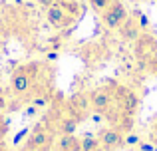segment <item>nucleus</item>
Returning <instances> with one entry per match:
<instances>
[{"label": "nucleus", "mask_w": 157, "mask_h": 151, "mask_svg": "<svg viewBox=\"0 0 157 151\" xmlns=\"http://www.w3.org/2000/svg\"><path fill=\"white\" fill-rule=\"evenodd\" d=\"M155 133H157V123H155Z\"/></svg>", "instance_id": "26"}, {"label": "nucleus", "mask_w": 157, "mask_h": 151, "mask_svg": "<svg viewBox=\"0 0 157 151\" xmlns=\"http://www.w3.org/2000/svg\"><path fill=\"white\" fill-rule=\"evenodd\" d=\"M36 113H38V108H36V105H30V108L26 109V115H36Z\"/></svg>", "instance_id": "20"}, {"label": "nucleus", "mask_w": 157, "mask_h": 151, "mask_svg": "<svg viewBox=\"0 0 157 151\" xmlns=\"http://www.w3.org/2000/svg\"><path fill=\"white\" fill-rule=\"evenodd\" d=\"M149 70H151V74H155V76H157V54L149 60Z\"/></svg>", "instance_id": "17"}, {"label": "nucleus", "mask_w": 157, "mask_h": 151, "mask_svg": "<svg viewBox=\"0 0 157 151\" xmlns=\"http://www.w3.org/2000/svg\"><path fill=\"white\" fill-rule=\"evenodd\" d=\"M153 141H155V143H153V145H155V149H157V133H155V137H153Z\"/></svg>", "instance_id": "25"}, {"label": "nucleus", "mask_w": 157, "mask_h": 151, "mask_svg": "<svg viewBox=\"0 0 157 151\" xmlns=\"http://www.w3.org/2000/svg\"><path fill=\"white\" fill-rule=\"evenodd\" d=\"M58 151H82V141L76 135H62L58 141Z\"/></svg>", "instance_id": "9"}, {"label": "nucleus", "mask_w": 157, "mask_h": 151, "mask_svg": "<svg viewBox=\"0 0 157 151\" xmlns=\"http://www.w3.org/2000/svg\"><path fill=\"white\" fill-rule=\"evenodd\" d=\"M78 123H80V121H78L76 117L70 115V117H64V119L58 123V129H60L62 135H74L76 129H78Z\"/></svg>", "instance_id": "10"}, {"label": "nucleus", "mask_w": 157, "mask_h": 151, "mask_svg": "<svg viewBox=\"0 0 157 151\" xmlns=\"http://www.w3.org/2000/svg\"><path fill=\"white\" fill-rule=\"evenodd\" d=\"M4 123V115H2V113H0V125H2Z\"/></svg>", "instance_id": "24"}, {"label": "nucleus", "mask_w": 157, "mask_h": 151, "mask_svg": "<svg viewBox=\"0 0 157 151\" xmlns=\"http://www.w3.org/2000/svg\"><path fill=\"white\" fill-rule=\"evenodd\" d=\"M117 30H119L121 40H125V42H137L139 36H141V28H139V24L135 22V20H131V18H127Z\"/></svg>", "instance_id": "8"}, {"label": "nucleus", "mask_w": 157, "mask_h": 151, "mask_svg": "<svg viewBox=\"0 0 157 151\" xmlns=\"http://www.w3.org/2000/svg\"><path fill=\"white\" fill-rule=\"evenodd\" d=\"M113 100L119 105V111L127 113V115H133L139 108V96L125 85H115L113 88Z\"/></svg>", "instance_id": "2"}, {"label": "nucleus", "mask_w": 157, "mask_h": 151, "mask_svg": "<svg viewBox=\"0 0 157 151\" xmlns=\"http://www.w3.org/2000/svg\"><path fill=\"white\" fill-rule=\"evenodd\" d=\"M88 109H90V97L88 96L78 93V96L72 97V101H70V115L72 117H76L78 121H82Z\"/></svg>", "instance_id": "7"}, {"label": "nucleus", "mask_w": 157, "mask_h": 151, "mask_svg": "<svg viewBox=\"0 0 157 151\" xmlns=\"http://www.w3.org/2000/svg\"><path fill=\"white\" fill-rule=\"evenodd\" d=\"M22 151H26V149H22Z\"/></svg>", "instance_id": "27"}, {"label": "nucleus", "mask_w": 157, "mask_h": 151, "mask_svg": "<svg viewBox=\"0 0 157 151\" xmlns=\"http://www.w3.org/2000/svg\"><path fill=\"white\" fill-rule=\"evenodd\" d=\"M40 72V64L38 62H30V64H24V66H20L18 70L12 74L10 77V88L14 93H26L28 89L32 88V84H34V77L38 76Z\"/></svg>", "instance_id": "1"}, {"label": "nucleus", "mask_w": 157, "mask_h": 151, "mask_svg": "<svg viewBox=\"0 0 157 151\" xmlns=\"http://www.w3.org/2000/svg\"><path fill=\"white\" fill-rule=\"evenodd\" d=\"M58 4H60V6L66 10V14L72 16V18H78V16H80V12H82V6L76 2V0H60Z\"/></svg>", "instance_id": "12"}, {"label": "nucleus", "mask_w": 157, "mask_h": 151, "mask_svg": "<svg viewBox=\"0 0 157 151\" xmlns=\"http://www.w3.org/2000/svg\"><path fill=\"white\" fill-rule=\"evenodd\" d=\"M139 143H141L139 135H133V133H127V135L123 137V145H125V147H135V145L139 147Z\"/></svg>", "instance_id": "14"}, {"label": "nucleus", "mask_w": 157, "mask_h": 151, "mask_svg": "<svg viewBox=\"0 0 157 151\" xmlns=\"http://www.w3.org/2000/svg\"><path fill=\"white\" fill-rule=\"evenodd\" d=\"M46 18H48V22H50L54 28H66V26H70V24L74 22V18L66 14V10L58 2L46 10Z\"/></svg>", "instance_id": "6"}, {"label": "nucleus", "mask_w": 157, "mask_h": 151, "mask_svg": "<svg viewBox=\"0 0 157 151\" xmlns=\"http://www.w3.org/2000/svg\"><path fill=\"white\" fill-rule=\"evenodd\" d=\"M38 4H40V6H44V8L48 10L50 6H54V4H56V0H38Z\"/></svg>", "instance_id": "18"}, {"label": "nucleus", "mask_w": 157, "mask_h": 151, "mask_svg": "<svg viewBox=\"0 0 157 151\" xmlns=\"http://www.w3.org/2000/svg\"><path fill=\"white\" fill-rule=\"evenodd\" d=\"M98 139H100L104 151H113V149H119L123 147V133L115 127H105L98 133Z\"/></svg>", "instance_id": "5"}, {"label": "nucleus", "mask_w": 157, "mask_h": 151, "mask_svg": "<svg viewBox=\"0 0 157 151\" xmlns=\"http://www.w3.org/2000/svg\"><path fill=\"white\" fill-rule=\"evenodd\" d=\"M48 96H40V97H34V105L36 108H44V105H48Z\"/></svg>", "instance_id": "16"}, {"label": "nucleus", "mask_w": 157, "mask_h": 151, "mask_svg": "<svg viewBox=\"0 0 157 151\" xmlns=\"http://www.w3.org/2000/svg\"><path fill=\"white\" fill-rule=\"evenodd\" d=\"M88 97H90V108L96 113H107L115 104L113 92H109V89H96Z\"/></svg>", "instance_id": "4"}, {"label": "nucleus", "mask_w": 157, "mask_h": 151, "mask_svg": "<svg viewBox=\"0 0 157 151\" xmlns=\"http://www.w3.org/2000/svg\"><path fill=\"white\" fill-rule=\"evenodd\" d=\"M137 24H139V28H141V30H145L147 26H149V20H147V16L143 14V12H137Z\"/></svg>", "instance_id": "15"}, {"label": "nucleus", "mask_w": 157, "mask_h": 151, "mask_svg": "<svg viewBox=\"0 0 157 151\" xmlns=\"http://www.w3.org/2000/svg\"><path fill=\"white\" fill-rule=\"evenodd\" d=\"M88 2H90V6H92L94 10H96V12H100V14H101V12H104L105 8L109 6L111 2H113V0H88Z\"/></svg>", "instance_id": "13"}, {"label": "nucleus", "mask_w": 157, "mask_h": 151, "mask_svg": "<svg viewBox=\"0 0 157 151\" xmlns=\"http://www.w3.org/2000/svg\"><path fill=\"white\" fill-rule=\"evenodd\" d=\"M4 108H6V100L0 96V109H4Z\"/></svg>", "instance_id": "21"}, {"label": "nucleus", "mask_w": 157, "mask_h": 151, "mask_svg": "<svg viewBox=\"0 0 157 151\" xmlns=\"http://www.w3.org/2000/svg\"><path fill=\"white\" fill-rule=\"evenodd\" d=\"M80 141H82V151H104L98 135H84Z\"/></svg>", "instance_id": "11"}, {"label": "nucleus", "mask_w": 157, "mask_h": 151, "mask_svg": "<svg viewBox=\"0 0 157 151\" xmlns=\"http://www.w3.org/2000/svg\"><path fill=\"white\" fill-rule=\"evenodd\" d=\"M48 58H50V60H56L58 54H56V52H50V56H48Z\"/></svg>", "instance_id": "23"}, {"label": "nucleus", "mask_w": 157, "mask_h": 151, "mask_svg": "<svg viewBox=\"0 0 157 151\" xmlns=\"http://www.w3.org/2000/svg\"><path fill=\"white\" fill-rule=\"evenodd\" d=\"M139 149H141V151H155V145H149V143H139Z\"/></svg>", "instance_id": "19"}, {"label": "nucleus", "mask_w": 157, "mask_h": 151, "mask_svg": "<svg viewBox=\"0 0 157 151\" xmlns=\"http://www.w3.org/2000/svg\"><path fill=\"white\" fill-rule=\"evenodd\" d=\"M0 151H6V143H4V139H0Z\"/></svg>", "instance_id": "22"}, {"label": "nucleus", "mask_w": 157, "mask_h": 151, "mask_svg": "<svg viewBox=\"0 0 157 151\" xmlns=\"http://www.w3.org/2000/svg\"><path fill=\"white\" fill-rule=\"evenodd\" d=\"M50 145H52L50 131L44 127V123H38L34 129H32L30 137L26 139L24 149H26V151H48V149H50Z\"/></svg>", "instance_id": "3"}]
</instances>
